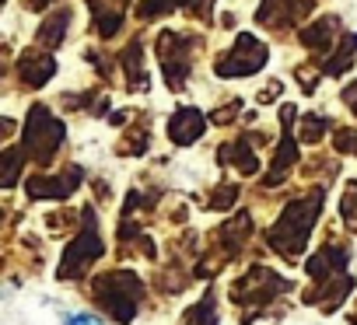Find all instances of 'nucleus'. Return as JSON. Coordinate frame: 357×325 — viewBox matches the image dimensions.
I'll return each mask as SVG.
<instances>
[{
	"instance_id": "1",
	"label": "nucleus",
	"mask_w": 357,
	"mask_h": 325,
	"mask_svg": "<svg viewBox=\"0 0 357 325\" xmlns=\"http://www.w3.org/2000/svg\"><path fill=\"white\" fill-rule=\"evenodd\" d=\"M322 210V193H312V196H298L294 203L284 207L277 228L270 231V245L284 255V259H298L308 245V235H312V224Z\"/></svg>"
},
{
	"instance_id": "2",
	"label": "nucleus",
	"mask_w": 357,
	"mask_h": 325,
	"mask_svg": "<svg viewBox=\"0 0 357 325\" xmlns=\"http://www.w3.org/2000/svg\"><path fill=\"white\" fill-rule=\"evenodd\" d=\"M63 136H67L63 122H60L46 105H32V109H29L25 143H22L25 157H32L36 165H50V161L56 157V150H60V143H63Z\"/></svg>"
},
{
	"instance_id": "3",
	"label": "nucleus",
	"mask_w": 357,
	"mask_h": 325,
	"mask_svg": "<svg viewBox=\"0 0 357 325\" xmlns=\"http://www.w3.org/2000/svg\"><path fill=\"white\" fill-rule=\"evenodd\" d=\"M197 53H200L197 35H186V32H161L158 35V60H161V70H165V81L172 91L186 88Z\"/></svg>"
},
{
	"instance_id": "4",
	"label": "nucleus",
	"mask_w": 357,
	"mask_h": 325,
	"mask_svg": "<svg viewBox=\"0 0 357 325\" xmlns=\"http://www.w3.org/2000/svg\"><path fill=\"white\" fill-rule=\"evenodd\" d=\"M137 297H140V280L133 273H105L102 280H95V301L116 315V322H130L137 315Z\"/></svg>"
},
{
	"instance_id": "5",
	"label": "nucleus",
	"mask_w": 357,
	"mask_h": 325,
	"mask_svg": "<svg viewBox=\"0 0 357 325\" xmlns=\"http://www.w3.org/2000/svg\"><path fill=\"white\" fill-rule=\"evenodd\" d=\"M266 67V46L252 32H238L235 46L214 63L218 77H252Z\"/></svg>"
},
{
	"instance_id": "6",
	"label": "nucleus",
	"mask_w": 357,
	"mask_h": 325,
	"mask_svg": "<svg viewBox=\"0 0 357 325\" xmlns=\"http://www.w3.org/2000/svg\"><path fill=\"white\" fill-rule=\"evenodd\" d=\"M105 252V245H102V235H98V228H95V217H91V210H88V228L67 245V252H63V262H60V280H74V276H84V269L98 259Z\"/></svg>"
},
{
	"instance_id": "7",
	"label": "nucleus",
	"mask_w": 357,
	"mask_h": 325,
	"mask_svg": "<svg viewBox=\"0 0 357 325\" xmlns=\"http://www.w3.org/2000/svg\"><path fill=\"white\" fill-rule=\"evenodd\" d=\"M305 11H312V0H263L259 11H256V22L266 25V29H287Z\"/></svg>"
},
{
	"instance_id": "8",
	"label": "nucleus",
	"mask_w": 357,
	"mask_h": 325,
	"mask_svg": "<svg viewBox=\"0 0 357 325\" xmlns=\"http://www.w3.org/2000/svg\"><path fill=\"white\" fill-rule=\"evenodd\" d=\"M204 129H207V116H204L200 109H178V112H172V119H168V140H172L175 147L197 143V140L204 136Z\"/></svg>"
},
{
	"instance_id": "9",
	"label": "nucleus",
	"mask_w": 357,
	"mask_h": 325,
	"mask_svg": "<svg viewBox=\"0 0 357 325\" xmlns=\"http://www.w3.org/2000/svg\"><path fill=\"white\" fill-rule=\"evenodd\" d=\"M81 186V168H67L60 179L56 175H32L29 179V196L32 200H63Z\"/></svg>"
},
{
	"instance_id": "10",
	"label": "nucleus",
	"mask_w": 357,
	"mask_h": 325,
	"mask_svg": "<svg viewBox=\"0 0 357 325\" xmlns=\"http://www.w3.org/2000/svg\"><path fill=\"white\" fill-rule=\"evenodd\" d=\"M56 74V60L50 53H39V49H25L22 60H18V77L22 84L29 88H46Z\"/></svg>"
},
{
	"instance_id": "11",
	"label": "nucleus",
	"mask_w": 357,
	"mask_h": 325,
	"mask_svg": "<svg viewBox=\"0 0 357 325\" xmlns=\"http://www.w3.org/2000/svg\"><path fill=\"white\" fill-rule=\"evenodd\" d=\"M333 42H340V18H333V15L312 22V25L301 32V46L312 49V53H326Z\"/></svg>"
},
{
	"instance_id": "12",
	"label": "nucleus",
	"mask_w": 357,
	"mask_h": 325,
	"mask_svg": "<svg viewBox=\"0 0 357 325\" xmlns=\"http://www.w3.org/2000/svg\"><path fill=\"white\" fill-rule=\"evenodd\" d=\"M218 161H221V165L238 168L242 175H256V172H259V161H256V154H252V143H249V140L225 143V147L218 150Z\"/></svg>"
},
{
	"instance_id": "13",
	"label": "nucleus",
	"mask_w": 357,
	"mask_h": 325,
	"mask_svg": "<svg viewBox=\"0 0 357 325\" xmlns=\"http://www.w3.org/2000/svg\"><path fill=\"white\" fill-rule=\"evenodd\" d=\"M119 60H123V74H126V84H130V91H147V74H144V46H140V39H133L123 53H119Z\"/></svg>"
},
{
	"instance_id": "14",
	"label": "nucleus",
	"mask_w": 357,
	"mask_h": 325,
	"mask_svg": "<svg viewBox=\"0 0 357 325\" xmlns=\"http://www.w3.org/2000/svg\"><path fill=\"white\" fill-rule=\"evenodd\" d=\"M343 266H347V252H343L340 245H336V248H333V245H326L319 255H312V259H308V273H312V276H319V280H322V276H326V280H329V276H336V269H343Z\"/></svg>"
},
{
	"instance_id": "15",
	"label": "nucleus",
	"mask_w": 357,
	"mask_h": 325,
	"mask_svg": "<svg viewBox=\"0 0 357 325\" xmlns=\"http://www.w3.org/2000/svg\"><path fill=\"white\" fill-rule=\"evenodd\" d=\"M67 29H70V8H60L56 15H50L39 29V42L46 49H56L63 39H67Z\"/></svg>"
},
{
	"instance_id": "16",
	"label": "nucleus",
	"mask_w": 357,
	"mask_h": 325,
	"mask_svg": "<svg viewBox=\"0 0 357 325\" xmlns=\"http://www.w3.org/2000/svg\"><path fill=\"white\" fill-rule=\"evenodd\" d=\"M91 15H95L98 35H105V39H112L123 29V11L112 8V4H105V0H91Z\"/></svg>"
},
{
	"instance_id": "17",
	"label": "nucleus",
	"mask_w": 357,
	"mask_h": 325,
	"mask_svg": "<svg viewBox=\"0 0 357 325\" xmlns=\"http://www.w3.org/2000/svg\"><path fill=\"white\" fill-rule=\"evenodd\" d=\"M354 53H357V35H354V32H347V35H340V49L329 56V63H326L322 70H326V74H333V77L347 74V70L354 67Z\"/></svg>"
},
{
	"instance_id": "18",
	"label": "nucleus",
	"mask_w": 357,
	"mask_h": 325,
	"mask_svg": "<svg viewBox=\"0 0 357 325\" xmlns=\"http://www.w3.org/2000/svg\"><path fill=\"white\" fill-rule=\"evenodd\" d=\"M298 161V143L291 140V136H284L280 140V150H277V157H273V168H270V175H266V186H277L284 175H287V168Z\"/></svg>"
},
{
	"instance_id": "19",
	"label": "nucleus",
	"mask_w": 357,
	"mask_h": 325,
	"mask_svg": "<svg viewBox=\"0 0 357 325\" xmlns=\"http://www.w3.org/2000/svg\"><path fill=\"white\" fill-rule=\"evenodd\" d=\"M178 4H190V0H140L137 15H140V18H158V15H165V11H175Z\"/></svg>"
},
{
	"instance_id": "20",
	"label": "nucleus",
	"mask_w": 357,
	"mask_h": 325,
	"mask_svg": "<svg viewBox=\"0 0 357 325\" xmlns=\"http://www.w3.org/2000/svg\"><path fill=\"white\" fill-rule=\"evenodd\" d=\"M326 129H329V119H322V116H305V122H301V143H319Z\"/></svg>"
},
{
	"instance_id": "21",
	"label": "nucleus",
	"mask_w": 357,
	"mask_h": 325,
	"mask_svg": "<svg viewBox=\"0 0 357 325\" xmlns=\"http://www.w3.org/2000/svg\"><path fill=\"white\" fill-rule=\"evenodd\" d=\"M147 150V122L140 126H133V133H126L123 136V147H119V154H144Z\"/></svg>"
},
{
	"instance_id": "22",
	"label": "nucleus",
	"mask_w": 357,
	"mask_h": 325,
	"mask_svg": "<svg viewBox=\"0 0 357 325\" xmlns=\"http://www.w3.org/2000/svg\"><path fill=\"white\" fill-rule=\"evenodd\" d=\"M22 157H25V150H18V147H8V154H4V186H8V189L18 182V172H22Z\"/></svg>"
},
{
	"instance_id": "23",
	"label": "nucleus",
	"mask_w": 357,
	"mask_h": 325,
	"mask_svg": "<svg viewBox=\"0 0 357 325\" xmlns=\"http://www.w3.org/2000/svg\"><path fill=\"white\" fill-rule=\"evenodd\" d=\"M333 143H336V150L357 154V129H336L333 133Z\"/></svg>"
},
{
	"instance_id": "24",
	"label": "nucleus",
	"mask_w": 357,
	"mask_h": 325,
	"mask_svg": "<svg viewBox=\"0 0 357 325\" xmlns=\"http://www.w3.org/2000/svg\"><path fill=\"white\" fill-rule=\"evenodd\" d=\"M235 196H238V189H235V186H225V189H218V200H214L211 207H231Z\"/></svg>"
},
{
	"instance_id": "25",
	"label": "nucleus",
	"mask_w": 357,
	"mask_h": 325,
	"mask_svg": "<svg viewBox=\"0 0 357 325\" xmlns=\"http://www.w3.org/2000/svg\"><path fill=\"white\" fill-rule=\"evenodd\" d=\"M298 81L305 84V91H315V81H319V74H315V70H305V67H301V70H298Z\"/></svg>"
},
{
	"instance_id": "26",
	"label": "nucleus",
	"mask_w": 357,
	"mask_h": 325,
	"mask_svg": "<svg viewBox=\"0 0 357 325\" xmlns=\"http://www.w3.org/2000/svg\"><path fill=\"white\" fill-rule=\"evenodd\" d=\"M235 112H238V102H231L228 109H221V112L214 116V122H231V119H235Z\"/></svg>"
},
{
	"instance_id": "27",
	"label": "nucleus",
	"mask_w": 357,
	"mask_h": 325,
	"mask_svg": "<svg viewBox=\"0 0 357 325\" xmlns=\"http://www.w3.org/2000/svg\"><path fill=\"white\" fill-rule=\"evenodd\" d=\"M67 325H102V322H98L95 315H74V318H70Z\"/></svg>"
},
{
	"instance_id": "28",
	"label": "nucleus",
	"mask_w": 357,
	"mask_h": 325,
	"mask_svg": "<svg viewBox=\"0 0 357 325\" xmlns=\"http://www.w3.org/2000/svg\"><path fill=\"white\" fill-rule=\"evenodd\" d=\"M193 11H197V15L207 22V18H211V0H197V8H193Z\"/></svg>"
},
{
	"instance_id": "29",
	"label": "nucleus",
	"mask_w": 357,
	"mask_h": 325,
	"mask_svg": "<svg viewBox=\"0 0 357 325\" xmlns=\"http://www.w3.org/2000/svg\"><path fill=\"white\" fill-rule=\"evenodd\" d=\"M50 4H56V0H29V8H32V11H46Z\"/></svg>"
},
{
	"instance_id": "30",
	"label": "nucleus",
	"mask_w": 357,
	"mask_h": 325,
	"mask_svg": "<svg viewBox=\"0 0 357 325\" xmlns=\"http://www.w3.org/2000/svg\"><path fill=\"white\" fill-rule=\"evenodd\" d=\"M354 322H357V315H354Z\"/></svg>"
},
{
	"instance_id": "31",
	"label": "nucleus",
	"mask_w": 357,
	"mask_h": 325,
	"mask_svg": "<svg viewBox=\"0 0 357 325\" xmlns=\"http://www.w3.org/2000/svg\"><path fill=\"white\" fill-rule=\"evenodd\" d=\"M354 109H357V102H354Z\"/></svg>"
}]
</instances>
